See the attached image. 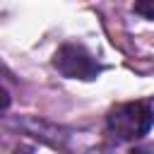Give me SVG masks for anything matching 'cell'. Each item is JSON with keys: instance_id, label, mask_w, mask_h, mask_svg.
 I'll use <instances>...</instances> for the list:
<instances>
[{"instance_id": "1", "label": "cell", "mask_w": 154, "mask_h": 154, "mask_svg": "<svg viewBox=\"0 0 154 154\" xmlns=\"http://www.w3.org/2000/svg\"><path fill=\"white\" fill-rule=\"evenodd\" d=\"M106 123H108V130L118 140H137V137L147 135L149 128L154 125V108L147 101L123 103L108 113Z\"/></svg>"}, {"instance_id": "5", "label": "cell", "mask_w": 154, "mask_h": 154, "mask_svg": "<svg viewBox=\"0 0 154 154\" xmlns=\"http://www.w3.org/2000/svg\"><path fill=\"white\" fill-rule=\"evenodd\" d=\"M132 154H152L149 149H132Z\"/></svg>"}, {"instance_id": "4", "label": "cell", "mask_w": 154, "mask_h": 154, "mask_svg": "<svg viewBox=\"0 0 154 154\" xmlns=\"http://www.w3.org/2000/svg\"><path fill=\"white\" fill-rule=\"evenodd\" d=\"M7 106H10V94L0 87V111H2V108H7Z\"/></svg>"}, {"instance_id": "2", "label": "cell", "mask_w": 154, "mask_h": 154, "mask_svg": "<svg viewBox=\"0 0 154 154\" xmlns=\"http://www.w3.org/2000/svg\"><path fill=\"white\" fill-rule=\"evenodd\" d=\"M53 65L63 77H70V79H96L103 70L99 60L84 46H77V43L60 46L53 55Z\"/></svg>"}, {"instance_id": "3", "label": "cell", "mask_w": 154, "mask_h": 154, "mask_svg": "<svg viewBox=\"0 0 154 154\" xmlns=\"http://www.w3.org/2000/svg\"><path fill=\"white\" fill-rule=\"evenodd\" d=\"M132 10L137 14H142L144 19H154V0H142V2H135Z\"/></svg>"}]
</instances>
